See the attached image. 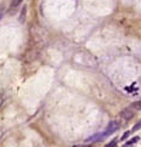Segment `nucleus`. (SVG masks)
I'll return each mask as SVG.
<instances>
[{"label": "nucleus", "mask_w": 141, "mask_h": 147, "mask_svg": "<svg viewBox=\"0 0 141 147\" xmlns=\"http://www.w3.org/2000/svg\"><path fill=\"white\" fill-rule=\"evenodd\" d=\"M74 147H91L90 145H80V146H74Z\"/></svg>", "instance_id": "9"}, {"label": "nucleus", "mask_w": 141, "mask_h": 147, "mask_svg": "<svg viewBox=\"0 0 141 147\" xmlns=\"http://www.w3.org/2000/svg\"><path fill=\"white\" fill-rule=\"evenodd\" d=\"M26 13H27V6H26V5H23L22 11H21V16H20V21H21V22H24V21H26Z\"/></svg>", "instance_id": "4"}, {"label": "nucleus", "mask_w": 141, "mask_h": 147, "mask_svg": "<svg viewBox=\"0 0 141 147\" xmlns=\"http://www.w3.org/2000/svg\"><path fill=\"white\" fill-rule=\"evenodd\" d=\"M106 136H107V133H106V131H103V133H97L95 135L90 136V138H88L85 141H86V142H95V141H100L101 139L106 138Z\"/></svg>", "instance_id": "2"}, {"label": "nucleus", "mask_w": 141, "mask_h": 147, "mask_svg": "<svg viewBox=\"0 0 141 147\" xmlns=\"http://www.w3.org/2000/svg\"><path fill=\"white\" fill-rule=\"evenodd\" d=\"M140 128H141V119L139 120V123H136V124L134 125V128H133V130H132V133H135V131H138Z\"/></svg>", "instance_id": "6"}, {"label": "nucleus", "mask_w": 141, "mask_h": 147, "mask_svg": "<svg viewBox=\"0 0 141 147\" xmlns=\"http://www.w3.org/2000/svg\"><path fill=\"white\" fill-rule=\"evenodd\" d=\"M130 134H132V131H127V133H125V134L123 135V138H122V139H123V140H124V139H127Z\"/></svg>", "instance_id": "8"}, {"label": "nucleus", "mask_w": 141, "mask_h": 147, "mask_svg": "<svg viewBox=\"0 0 141 147\" xmlns=\"http://www.w3.org/2000/svg\"><path fill=\"white\" fill-rule=\"evenodd\" d=\"M133 107L138 111H141V101H136V102L133 103Z\"/></svg>", "instance_id": "7"}, {"label": "nucleus", "mask_w": 141, "mask_h": 147, "mask_svg": "<svg viewBox=\"0 0 141 147\" xmlns=\"http://www.w3.org/2000/svg\"><path fill=\"white\" fill-rule=\"evenodd\" d=\"M119 129V124L117 123L116 120H111L108 123V125H107V128H106V133H107V135H109V134H112V133H114V131H117Z\"/></svg>", "instance_id": "1"}, {"label": "nucleus", "mask_w": 141, "mask_h": 147, "mask_svg": "<svg viewBox=\"0 0 141 147\" xmlns=\"http://www.w3.org/2000/svg\"><path fill=\"white\" fill-rule=\"evenodd\" d=\"M1 17H3V13H1V12H0V19H1Z\"/></svg>", "instance_id": "10"}, {"label": "nucleus", "mask_w": 141, "mask_h": 147, "mask_svg": "<svg viewBox=\"0 0 141 147\" xmlns=\"http://www.w3.org/2000/svg\"><path fill=\"white\" fill-rule=\"evenodd\" d=\"M22 1H23V0H12V1H11V7H17L18 6V5H21V4H22Z\"/></svg>", "instance_id": "5"}, {"label": "nucleus", "mask_w": 141, "mask_h": 147, "mask_svg": "<svg viewBox=\"0 0 141 147\" xmlns=\"http://www.w3.org/2000/svg\"><path fill=\"white\" fill-rule=\"evenodd\" d=\"M134 115H135V113H134L130 108H124L122 112H121V117H122L124 120H130V119H133Z\"/></svg>", "instance_id": "3"}]
</instances>
